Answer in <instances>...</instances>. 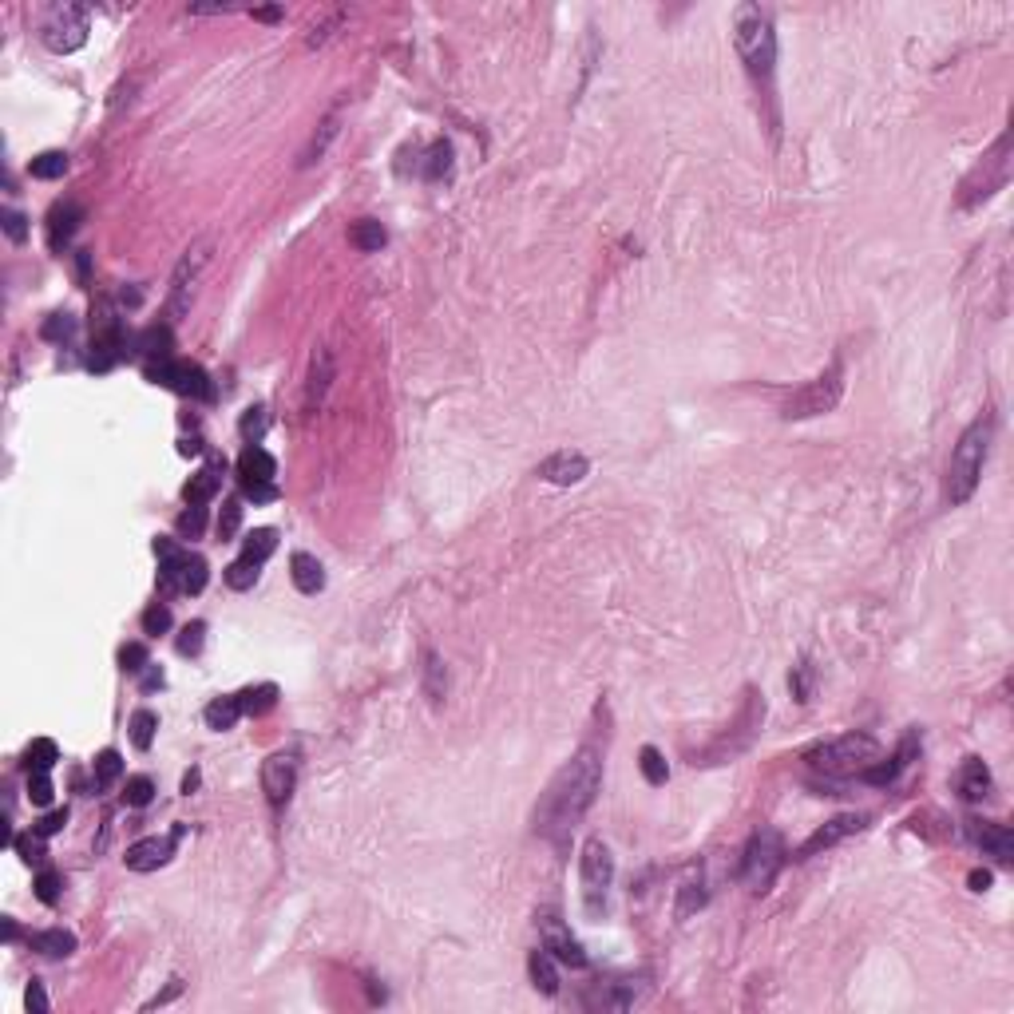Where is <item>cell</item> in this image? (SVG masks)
Wrapping results in <instances>:
<instances>
[{
  "mask_svg": "<svg viewBox=\"0 0 1014 1014\" xmlns=\"http://www.w3.org/2000/svg\"><path fill=\"white\" fill-rule=\"evenodd\" d=\"M599 784H602V761L594 749H583L575 753L571 761L555 773V781L547 784L543 801H539V812H535V824L547 840H566L571 828L586 817V809L599 797Z\"/></svg>",
  "mask_w": 1014,
  "mask_h": 1014,
  "instance_id": "obj_1",
  "label": "cell"
},
{
  "mask_svg": "<svg viewBox=\"0 0 1014 1014\" xmlns=\"http://www.w3.org/2000/svg\"><path fill=\"white\" fill-rule=\"evenodd\" d=\"M991 416H979L967 432L959 436L955 452H951V464H947V503H967L979 488V475H982V464H987V448H991Z\"/></svg>",
  "mask_w": 1014,
  "mask_h": 1014,
  "instance_id": "obj_2",
  "label": "cell"
},
{
  "mask_svg": "<svg viewBox=\"0 0 1014 1014\" xmlns=\"http://www.w3.org/2000/svg\"><path fill=\"white\" fill-rule=\"evenodd\" d=\"M876 757H880V745H876V738H868V733H844V738L824 741V745H817V749L804 753L809 769L824 773V777H837V781L860 777Z\"/></svg>",
  "mask_w": 1014,
  "mask_h": 1014,
  "instance_id": "obj_3",
  "label": "cell"
},
{
  "mask_svg": "<svg viewBox=\"0 0 1014 1014\" xmlns=\"http://www.w3.org/2000/svg\"><path fill=\"white\" fill-rule=\"evenodd\" d=\"M733 40H738V52L749 64L753 76L773 72V64H777V36H773L769 16L757 5H741L733 13Z\"/></svg>",
  "mask_w": 1014,
  "mask_h": 1014,
  "instance_id": "obj_4",
  "label": "cell"
},
{
  "mask_svg": "<svg viewBox=\"0 0 1014 1014\" xmlns=\"http://www.w3.org/2000/svg\"><path fill=\"white\" fill-rule=\"evenodd\" d=\"M844 396V361H837L824 369L817 381H809L804 389H797L784 401V421H809V416H824L840 404Z\"/></svg>",
  "mask_w": 1014,
  "mask_h": 1014,
  "instance_id": "obj_5",
  "label": "cell"
},
{
  "mask_svg": "<svg viewBox=\"0 0 1014 1014\" xmlns=\"http://www.w3.org/2000/svg\"><path fill=\"white\" fill-rule=\"evenodd\" d=\"M158 555V586L178 594H198L206 586V563L198 555L183 551L175 539H155Z\"/></svg>",
  "mask_w": 1014,
  "mask_h": 1014,
  "instance_id": "obj_6",
  "label": "cell"
},
{
  "mask_svg": "<svg viewBox=\"0 0 1014 1014\" xmlns=\"http://www.w3.org/2000/svg\"><path fill=\"white\" fill-rule=\"evenodd\" d=\"M784 864V844L773 828H761L753 832V840L745 844V856H741V876L753 892H769V883L777 880Z\"/></svg>",
  "mask_w": 1014,
  "mask_h": 1014,
  "instance_id": "obj_7",
  "label": "cell"
},
{
  "mask_svg": "<svg viewBox=\"0 0 1014 1014\" xmlns=\"http://www.w3.org/2000/svg\"><path fill=\"white\" fill-rule=\"evenodd\" d=\"M206 262H211V238H198V242H191L186 254L178 258V266L171 274V294H167V313H171V321H178V317L191 310L198 277H203Z\"/></svg>",
  "mask_w": 1014,
  "mask_h": 1014,
  "instance_id": "obj_8",
  "label": "cell"
},
{
  "mask_svg": "<svg viewBox=\"0 0 1014 1014\" xmlns=\"http://www.w3.org/2000/svg\"><path fill=\"white\" fill-rule=\"evenodd\" d=\"M147 381L167 385V389H175L178 396H191V401H211L214 396L211 376L195 361H155L147 365Z\"/></svg>",
  "mask_w": 1014,
  "mask_h": 1014,
  "instance_id": "obj_9",
  "label": "cell"
},
{
  "mask_svg": "<svg viewBox=\"0 0 1014 1014\" xmlns=\"http://www.w3.org/2000/svg\"><path fill=\"white\" fill-rule=\"evenodd\" d=\"M87 40V8L84 5H56L44 20V44L52 52H76Z\"/></svg>",
  "mask_w": 1014,
  "mask_h": 1014,
  "instance_id": "obj_10",
  "label": "cell"
},
{
  "mask_svg": "<svg viewBox=\"0 0 1014 1014\" xmlns=\"http://www.w3.org/2000/svg\"><path fill=\"white\" fill-rule=\"evenodd\" d=\"M579 876H583V892H586V903H599L602 896H606V888H611V880H614V856H611V848H606V844L599 840V837H591L583 844V860H579Z\"/></svg>",
  "mask_w": 1014,
  "mask_h": 1014,
  "instance_id": "obj_11",
  "label": "cell"
},
{
  "mask_svg": "<svg viewBox=\"0 0 1014 1014\" xmlns=\"http://www.w3.org/2000/svg\"><path fill=\"white\" fill-rule=\"evenodd\" d=\"M294 784H297V757L294 753H274V757H266L262 789H266V801H270L274 809H282V804L290 801Z\"/></svg>",
  "mask_w": 1014,
  "mask_h": 1014,
  "instance_id": "obj_12",
  "label": "cell"
},
{
  "mask_svg": "<svg viewBox=\"0 0 1014 1014\" xmlns=\"http://www.w3.org/2000/svg\"><path fill=\"white\" fill-rule=\"evenodd\" d=\"M178 837H183V824H178V828L171 832V837H147V840H135L131 848H127L123 864H127L131 872H155V868H163V864L175 856V844H178Z\"/></svg>",
  "mask_w": 1014,
  "mask_h": 1014,
  "instance_id": "obj_13",
  "label": "cell"
},
{
  "mask_svg": "<svg viewBox=\"0 0 1014 1014\" xmlns=\"http://www.w3.org/2000/svg\"><path fill=\"white\" fill-rule=\"evenodd\" d=\"M539 931H543V947L555 955V963H566V967H586V951H583V943L563 928V919H559V916H551V911H547V916L539 919Z\"/></svg>",
  "mask_w": 1014,
  "mask_h": 1014,
  "instance_id": "obj_14",
  "label": "cell"
},
{
  "mask_svg": "<svg viewBox=\"0 0 1014 1014\" xmlns=\"http://www.w3.org/2000/svg\"><path fill=\"white\" fill-rule=\"evenodd\" d=\"M586 472H591V464H586L583 452H555L535 468V475H543V480L555 484V488H571V484H579Z\"/></svg>",
  "mask_w": 1014,
  "mask_h": 1014,
  "instance_id": "obj_15",
  "label": "cell"
},
{
  "mask_svg": "<svg viewBox=\"0 0 1014 1014\" xmlns=\"http://www.w3.org/2000/svg\"><path fill=\"white\" fill-rule=\"evenodd\" d=\"M860 828H864V817H856V812H848V817H837V820H828V824H824V828H817V832H812L809 840L801 844L797 860H809V856H817V852L832 848V844H840L844 837H852V832H860Z\"/></svg>",
  "mask_w": 1014,
  "mask_h": 1014,
  "instance_id": "obj_16",
  "label": "cell"
},
{
  "mask_svg": "<svg viewBox=\"0 0 1014 1014\" xmlns=\"http://www.w3.org/2000/svg\"><path fill=\"white\" fill-rule=\"evenodd\" d=\"M971 837L982 852H991L999 864H1010L1014 860V837L1007 824H991V820H971Z\"/></svg>",
  "mask_w": 1014,
  "mask_h": 1014,
  "instance_id": "obj_17",
  "label": "cell"
},
{
  "mask_svg": "<svg viewBox=\"0 0 1014 1014\" xmlns=\"http://www.w3.org/2000/svg\"><path fill=\"white\" fill-rule=\"evenodd\" d=\"M274 475H277L274 456L266 448H258V444H250V448L238 456V480L242 484H274Z\"/></svg>",
  "mask_w": 1014,
  "mask_h": 1014,
  "instance_id": "obj_18",
  "label": "cell"
},
{
  "mask_svg": "<svg viewBox=\"0 0 1014 1014\" xmlns=\"http://www.w3.org/2000/svg\"><path fill=\"white\" fill-rule=\"evenodd\" d=\"M79 222H84V211H79V203H56L52 214H48V242L56 246H68V238H72L79 231Z\"/></svg>",
  "mask_w": 1014,
  "mask_h": 1014,
  "instance_id": "obj_19",
  "label": "cell"
},
{
  "mask_svg": "<svg viewBox=\"0 0 1014 1014\" xmlns=\"http://www.w3.org/2000/svg\"><path fill=\"white\" fill-rule=\"evenodd\" d=\"M330 381H333V357H330V349H317L313 365H310V381H305V409H310V412L325 401Z\"/></svg>",
  "mask_w": 1014,
  "mask_h": 1014,
  "instance_id": "obj_20",
  "label": "cell"
},
{
  "mask_svg": "<svg viewBox=\"0 0 1014 1014\" xmlns=\"http://www.w3.org/2000/svg\"><path fill=\"white\" fill-rule=\"evenodd\" d=\"M955 789H959L963 801H982L991 792V769L979 757H967L959 769V777H955Z\"/></svg>",
  "mask_w": 1014,
  "mask_h": 1014,
  "instance_id": "obj_21",
  "label": "cell"
},
{
  "mask_svg": "<svg viewBox=\"0 0 1014 1014\" xmlns=\"http://www.w3.org/2000/svg\"><path fill=\"white\" fill-rule=\"evenodd\" d=\"M290 579H294V586L302 594H317L325 586V566L313 559L310 551H294V559H290Z\"/></svg>",
  "mask_w": 1014,
  "mask_h": 1014,
  "instance_id": "obj_22",
  "label": "cell"
},
{
  "mask_svg": "<svg viewBox=\"0 0 1014 1014\" xmlns=\"http://www.w3.org/2000/svg\"><path fill=\"white\" fill-rule=\"evenodd\" d=\"M28 943H32V951H40V955H48V959H64V955H72V951H76V936H72V931H64V928L36 931Z\"/></svg>",
  "mask_w": 1014,
  "mask_h": 1014,
  "instance_id": "obj_23",
  "label": "cell"
},
{
  "mask_svg": "<svg viewBox=\"0 0 1014 1014\" xmlns=\"http://www.w3.org/2000/svg\"><path fill=\"white\" fill-rule=\"evenodd\" d=\"M527 971H531V982L543 991V995H559V971H555V955L551 951H531L527 959Z\"/></svg>",
  "mask_w": 1014,
  "mask_h": 1014,
  "instance_id": "obj_24",
  "label": "cell"
},
{
  "mask_svg": "<svg viewBox=\"0 0 1014 1014\" xmlns=\"http://www.w3.org/2000/svg\"><path fill=\"white\" fill-rule=\"evenodd\" d=\"M908 757H911V741H903V749H900V753H892L888 761H880V757H876V761L868 765V769L860 773V777L868 781V784H892V781L900 777L903 765H908Z\"/></svg>",
  "mask_w": 1014,
  "mask_h": 1014,
  "instance_id": "obj_25",
  "label": "cell"
},
{
  "mask_svg": "<svg viewBox=\"0 0 1014 1014\" xmlns=\"http://www.w3.org/2000/svg\"><path fill=\"white\" fill-rule=\"evenodd\" d=\"M238 705H242V713H250V718H262V713H270L277 705V685L274 682L246 685V690L238 693Z\"/></svg>",
  "mask_w": 1014,
  "mask_h": 1014,
  "instance_id": "obj_26",
  "label": "cell"
},
{
  "mask_svg": "<svg viewBox=\"0 0 1014 1014\" xmlns=\"http://www.w3.org/2000/svg\"><path fill=\"white\" fill-rule=\"evenodd\" d=\"M218 488H222V468L211 464V468H203L198 475H191V484L183 488V495H186V503H206V500H214V495H218Z\"/></svg>",
  "mask_w": 1014,
  "mask_h": 1014,
  "instance_id": "obj_27",
  "label": "cell"
},
{
  "mask_svg": "<svg viewBox=\"0 0 1014 1014\" xmlns=\"http://www.w3.org/2000/svg\"><path fill=\"white\" fill-rule=\"evenodd\" d=\"M203 718H206V725H211V729H218V733L234 729L238 718H242V705H238V693H231V698H214V702L203 710Z\"/></svg>",
  "mask_w": 1014,
  "mask_h": 1014,
  "instance_id": "obj_28",
  "label": "cell"
},
{
  "mask_svg": "<svg viewBox=\"0 0 1014 1014\" xmlns=\"http://www.w3.org/2000/svg\"><path fill=\"white\" fill-rule=\"evenodd\" d=\"M349 242H353L361 254H376L385 242H389V234H385V226L376 222V218H361V222H353Z\"/></svg>",
  "mask_w": 1014,
  "mask_h": 1014,
  "instance_id": "obj_29",
  "label": "cell"
},
{
  "mask_svg": "<svg viewBox=\"0 0 1014 1014\" xmlns=\"http://www.w3.org/2000/svg\"><path fill=\"white\" fill-rule=\"evenodd\" d=\"M274 551H277V531H274V527H258V531H250L242 539V559H250V563H266Z\"/></svg>",
  "mask_w": 1014,
  "mask_h": 1014,
  "instance_id": "obj_30",
  "label": "cell"
},
{
  "mask_svg": "<svg viewBox=\"0 0 1014 1014\" xmlns=\"http://www.w3.org/2000/svg\"><path fill=\"white\" fill-rule=\"evenodd\" d=\"M56 761H59V749H56V741H48V738H36L32 745H28V753H24L28 773H48Z\"/></svg>",
  "mask_w": 1014,
  "mask_h": 1014,
  "instance_id": "obj_31",
  "label": "cell"
},
{
  "mask_svg": "<svg viewBox=\"0 0 1014 1014\" xmlns=\"http://www.w3.org/2000/svg\"><path fill=\"white\" fill-rule=\"evenodd\" d=\"M28 171H32V178H40V183H52V178H64V171H68V155H64V151H44V155H36V158H32V167H28Z\"/></svg>",
  "mask_w": 1014,
  "mask_h": 1014,
  "instance_id": "obj_32",
  "label": "cell"
},
{
  "mask_svg": "<svg viewBox=\"0 0 1014 1014\" xmlns=\"http://www.w3.org/2000/svg\"><path fill=\"white\" fill-rule=\"evenodd\" d=\"M119 777H123V757L115 749H104L95 757V789H112Z\"/></svg>",
  "mask_w": 1014,
  "mask_h": 1014,
  "instance_id": "obj_33",
  "label": "cell"
},
{
  "mask_svg": "<svg viewBox=\"0 0 1014 1014\" xmlns=\"http://www.w3.org/2000/svg\"><path fill=\"white\" fill-rule=\"evenodd\" d=\"M155 729H158V718L151 710H135L131 713V741H135V749H151Z\"/></svg>",
  "mask_w": 1014,
  "mask_h": 1014,
  "instance_id": "obj_34",
  "label": "cell"
},
{
  "mask_svg": "<svg viewBox=\"0 0 1014 1014\" xmlns=\"http://www.w3.org/2000/svg\"><path fill=\"white\" fill-rule=\"evenodd\" d=\"M638 765H642V777L650 784H665V781H670V765H665V757L654 749V745H646V749H642Z\"/></svg>",
  "mask_w": 1014,
  "mask_h": 1014,
  "instance_id": "obj_35",
  "label": "cell"
},
{
  "mask_svg": "<svg viewBox=\"0 0 1014 1014\" xmlns=\"http://www.w3.org/2000/svg\"><path fill=\"white\" fill-rule=\"evenodd\" d=\"M139 345H143V353L155 361H171V330H147L143 337H139Z\"/></svg>",
  "mask_w": 1014,
  "mask_h": 1014,
  "instance_id": "obj_36",
  "label": "cell"
},
{
  "mask_svg": "<svg viewBox=\"0 0 1014 1014\" xmlns=\"http://www.w3.org/2000/svg\"><path fill=\"white\" fill-rule=\"evenodd\" d=\"M333 135H337V115H330V119H325V123H321V131H317V135L310 139V147H305V151H302V167H313L317 158L325 155V147H330V139H333Z\"/></svg>",
  "mask_w": 1014,
  "mask_h": 1014,
  "instance_id": "obj_37",
  "label": "cell"
},
{
  "mask_svg": "<svg viewBox=\"0 0 1014 1014\" xmlns=\"http://www.w3.org/2000/svg\"><path fill=\"white\" fill-rule=\"evenodd\" d=\"M258 566H262V563L234 559L231 566H226V586H234V591H250V586L258 583Z\"/></svg>",
  "mask_w": 1014,
  "mask_h": 1014,
  "instance_id": "obj_38",
  "label": "cell"
},
{
  "mask_svg": "<svg viewBox=\"0 0 1014 1014\" xmlns=\"http://www.w3.org/2000/svg\"><path fill=\"white\" fill-rule=\"evenodd\" d=\"M203 531H206V507L191 503L183 515H178V535H183V539H198Z\"/></svg>",
  "mask_w": 1014,
  "mask_h": 1014,
  "instance_id": "obj_39",
  "label": "cell"
},
{
  "mask_svg": "<svg viewBox=\"0 0 1014 1014\" xmlns=\"http://www.w3.org/2000/svg\"><path fill=\"white\" fill-rule=\"evenodd\" d=\"M123 801L131 804V809H143V804H151V801H155V781H151V777H127Z\"/></svg>",
  "mask_w": 1014,
  "mask_h": 1014,
  "instance_id": "obj_40",
  "label": "cell"
},
{
  "mask_svg": "<svg viewBox=\"0 0 1014 1014\" xmlns=\"http://www.w3.org/2000/svg\"><path fill=\"white\" fill-rule=\"evenodd\" d=\"M52 797H56L52 777H48V773H32V777H28V801H32L36 809H48Z\"/></svg>",
  "mask_w": 1014,
  "mask_h": 1014,
  "instance_id": "obj_41",
  "label": "cell"
},
{
  "mask_svg": "<svg viewBox=\"0 0 1014 1014\" xmlns=\"http://www.w3.org/2000/svg\"><path fill=\"white\" fill-rule=\"evenodd\" d=\"M119 665H123V674H143L147 665H151V654H147V646L127 642L123 650H119Z\"/></svg>",
  "mask_w": 1014,
  "mask_h": 1014,
  "instance_id": "obj_42",
  "label": "cell"
},
{
  "mask_svg": "<svg viewBox=\"0 0 1014 1014\" xmlns=\"http://www.w3.org/2000/svg\"><path fill=\"white\" fill-rule=\"evenodd\" d=\"M238 527H242V503H238V500H226V503H222V515H218V539H234Z\"/></svg>",
  "mask_w": 1014,
  "mask_h": 1014,
  "instance_id": "obj_43",
  "label": "cell"
},
{
  "mask_svg": "<svg viewBox=\"0 0 1014 1014\" xmlns=\"http://www.w3.org/2000/svg\"><path fill=\"white\" fill-rule=\"evenodd\" d=\"M13 848L20 852V860H24V864H40V860H44V837H40V832L16 837V840H13Z\"/></svg>",
  "mask_w": 1014,
  "mask_h": 1014,
  "instance_id": "obj_44",
  "label": "cell"
},
{
  "mask_svg": "<svg viewBox=\"0 0 1014 1014\" xmlns=\"http://www.w3.org/2000/svg\"><path fill=\"white\" fill-rule=\"evenodd\" d=\"M171 630V611H167L163 602L147 606L143 611V634H167Z\"/></svg>",
  "mask_w": 1014,
  "mask_h": 1014,
  "instance_id": "obj_45",
  "label": "cell"
},
{
  "mask_svg": "<svg viewBox=\"0 0 1014 1014\" xmlns=\"http://www.w3.org/2000/svg\"><path fill=\"white\" fill-rule=\"evenodd\" d=\"M203 634H206V622H186L183 634H178V654H198V650H203Z\"/></svg>",
  "mask_w": 1014,
  "mask_h": 1014,
  "instance_id": "obj_46",
  "label": "cell"
},
{
  "mask_svg": "<svg viewBox=\"0 0 1014 1014\" xmlns=\"http://www.w3.org/2000/svg\"><path fill=\"white\" fill-rule=\"evenodd\" d=\"M448 167H452V147L448 143H436L429 151V171H424V175H429V178H444V175H448Z\"/></svg>",
  "mask_w": 1014,
  "mask_h": 1014,
  "instance_id": "obj_47",
  "label": "cell"
},
{
  "mask_svg": "<svg viewBox=\"0 0 1014 1014\" xmlns=\"http://www.w3.org/2000/svg\"><path fill=\"white\" fill-rule=\"evenodd\" d=\"M36 900H44V903L59 900V872H52V868L40 872V876H36Z\"/></svg>",
  "mask_w": 1014,
  "mask_h": 1014,
  "instance_id": "obj_48",
  "label": "cell"
},
{
  "mask_svg": "<svg viewBox=\"0 0 1014 1014\" xmlns=\"http://www.w3.org/2000/svg\"><path fill=\"white\" fill-rule=\"evenodd\" d=\"M266 432V409L262 404H258V409H246V416H242V436L250 444H258V436Z\"/></svg>",
  "mask_w": 1014,
  "mask_h": 1014,
  "instance_id": "obj_49",
  "label": "cell"
},
{
  "mask_svg": "<svg viewBox=\"0 0 1014 1014\" xmlns=\"http://www.w3.org/2000/svg\"><path fill=\"white\" fill-rule=\"evenodd\" d=\"M64 824H68V809H56V812H48V817L36 820V832L48 840V837H56V832H64Z\"/></svg>",
  "mask_w": 1014,
  "mask_h": 1014,
  "instance_id": "obj_50",
  "label": "cell"
},
{
  "mask_svg": "<svg viewBox=\"0 0 1014 1014\" xmlns=\"http://www.w3.org/2000/svg\"><path fill=\"white\" fill-rule=\"evenodd\" d=\"M72 330H76L72 317H68V313H56L52 321L44 325V337H48V341H59V337H72Z\"/></svg>",
  "mask_w": 1014,
  "mask_h": 1014,
  "instance_id": "obj_51",
  "label": "cell"
},
{
  "mask_svg": "<svg viewBox=\"0 0 1014 1014\" xmlns=\"http://www.w3.org/2000/svg\"><path fill=\"white\" fill-rule=\"evenodd\" d=\"M242 492L250 495L254 503H274V500H277V488H274V484H242Z\"/></svg>",
  "mask_w": 1014,
  "mask_h": 1014,
  "instance_id": "obj_52",
  "label": "cell"
},
{
  "mask_svg": "<svg viewBox=\"0 0 1014 1014\" xmlns=\"http://www.w3.org/2000/svg\"><path fill=\"white\" fill-rule=\"evenodd\" d=\"M5 231H8V238H13V242H24V234H28V226H24V214H16V211H5Z\"/></svg>",
  "mask_w": 1014,
  "mask_h": 1014,
  "instance_id": "obj_53",
  "label": "cell"
},
{
  "mask_svg": "<svg viewBox=\"0 0 1014 1014\" xmlns=\"http://www.w3.org/2000/svg\"><path fill=\"white\" fill-rule=\"evenodd\" d=\"M24 1002H28V1007H36V1010H48L44 987H40V982H32V987H28V995H24Z\"/></svg>",
  "mask_w": 1014,
  "mask_h": 1014,
  "instance_id": "obj_54",
  "label": "cell"
},
{
  "mask_svg": "<svg viewBox=\"0 0 1014 1014\" xmlns=\"http://www.w3.org/2000/svg\"><path fill=\"white\" fill-rule=\"evenodd\" d=\"M971 888H975V892H987V888H991V872H971Z\"/></svg>",
  "mask_w": 1014,
  "mask_h": 1014,
  "instance_id": "obj_55",
  "label": "cell"
},
{
  "mask_svg": "<svg viewBox=\"0 0 1014 1014\" xmlns=\"http://www.w3.org/2000/svg\"><path fill=\"white\" fill-rule=\"evenodd\" d=\"M155 685H163V674L147 665V670H143V690H155Z\"/></svg>",
  "mask_w": 1014,
  "mask_h": 1014,
  "instance_id": "obj_56",
  "label": "cell"
},
{
  "mask_svg": "<svg viewBox=\"0 0 1014 1014\" xmlns=\"http://www.w3.org/2000/svg\"><path fill=\"white\" fill-rule=\"evenodd\" d=\"M254 16H258V20H266V24H274V20L282 16V8H258Z\"/></svg>",
  "mask_w": 1014,
  "mask_h": 1014,
  "instance_id": "obj_57",
  "label": "cell"
},
{
  "mask_svg": "<svg viewBox=\"0 0 1014 1014\" xmlns=\"http://www.w3.org/2000/svg\"><path fill=\"white\" fill-rule=\"evenodd\" d=\"M178 452H183V456H198V452H203V444H198V440H183V444H178Z\"/></svg>",
  "mask_w": 1014,
  "mask_h": 1014,
  "instance_id": "obj_58",
  "label": "cell"
},
{
  "mask_svg": "<svg viewBox=\"0 0 1014 1014\" xmlns=\"http://www.w3.org/2000/svg\"><path fill=\"white\" fill-rule=\"evenodd\" d=\"M195 784H198V773H186V781H183V792H186V797L195 792Z\"/></svg>",
  "mask_w": 1014,
  "mask_h": 1014,
  "instance_id": "obj_59",
  "label": "cell"
}]
</instances>
